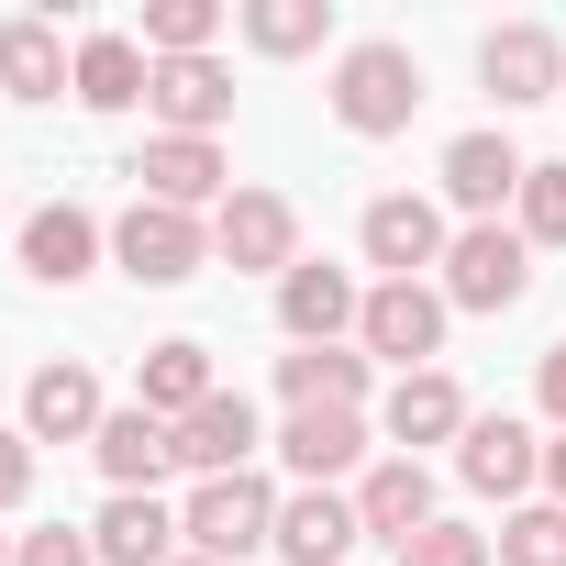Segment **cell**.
I'll list each match as a JSON object with an SVG mask.
<instances>
[{"label": "cell", "instance_id": "cell-1", "mask_svg": "<svg viewBox=\"0 0 566 566\" xmlns=\"http://www.w3.org/2000/svg\"><path fill=\"white\" fill-rule=\"evenodd\" d=\"M411 112H422V56L400 34H356L334 56V123L367 134V145H389V134H411Z\"/></svg>", "mask_w": 566, "mask_h": 566}, {"label": "cell", "instance_id": "cell-2", "mask_svg": "<svg viewBox=\"0 0 566 566\" xmlns=\"http://www.w3.org/2000/svg\"><path fill=\"white\" fill-rule=\"evenodd\" d=\"M178 544L189 555H211V566H244V555H266L277 544V489L244 467V478H200L189 500H178Z\"/></svg>", "mask_w": 566, "mask_h": 566}, {"label": "cell", "instance_id": "cell-3", "mask_svg": "<svg viewBox=\"0 0 566 566\" xmlns=\"http://www.w3.org/2000/svg\"><path fill=\"white\" fill-rule=\"evenodd\" d=\"M444 290H433V277H378V290H367V312H356V356L367 367H433L444 356Z\"/></svg>", "mask_w": 566, "mask_h": 566}, {"label": "cell", "instance_id": "cell-4", "mask_svg": "<svg viewBox=\"0 0 566 566\" xmlns=\"http://www.w3.org/2000/svg\"><path fill=\"white\" fill-rule=\"evenodd\" d=\"M112 266L134 277V290H189V277L211 266V222L200 211H167V200H134L112 222Z\"/></svg>", "mask_w": 566, "mask_h": 566}, {"label": "cell", "instance_id": "cell-5", "mask_svg": "<svg viewBox=\"0 0 566 566\" xmlns=\"http://www.w3.org/2000/svg\"><path fill=\"white\" fill-rule=\"evenodd\" d=\"M433 290H444V312H511V301L533 290V244H522L511 222H455Z\"/></svg>", "mask_w": 566, "mask_h": 566}, {"label": "cell", "instance_id": "cell-6", "mask_svg": "<svg viewBox=\"0 0 566 566\" xmlns=\"http://www.w3.org/2000/svg\"><path fill=\"white\" fill-rule=\"evenodd\" d=\"M211 255H222L233 277H290V266H301V211L277 200V189H233V200L211 211Z\"/></svg>", "mask_w": 566, "mask_h": 566}, {"label": "cell", "instance_id": "cell-7", "mask_svg": "<svg viewBox=\"0 0 566 566\" xmlns=\"http://www.w3.org/2000/svg\"><path fill=\"white\" fill-rule=\"evenodd\" d=\"M134 200H167V211H222L233 200V167H222V145L211 134H156L145 156H134Z\"/></svg>", "mask_w": 566, "mask_h": 566}, {"label": "cell", "instance_id": "cell-8", "mask_svg": "<svg viewBox=\"0 0 566 566\" xmlns=\"http://www.w3.org/2000/svg\"><path fill=\"white\" fill-rule=\"evenodd\" d=\"M478 78H489V101H500V112L566 101V45H555L544 23H500V34L478 45Z\"/></svg>", "mask_w": 566, "mask_h": 566}, {"label": "cell", "instance_id": "cell-9", "mask_svg": "<svg viewBox=\"0 0 566 566\" xmlns=\"http://www.w3.org/2000/svg\"><path fill=\"white\" fill-rule=\"evenodd\" d=\"M145 112H156V134H211V145H222V123H233V67H222V56H156Z\"/></svg>", "mask_w": 566, "mask_h": 566}, {"label": "cell", "instance_id": "cell-10", "mask_svg": "<svg viewBox=\"0 0 566 566\" xmlns=\"http://www.w3.org/2000/svg\"><path fill=\"white\" fill-rule=\"evenodd\" d=\"M522 178H533V156H522L511 134H489V123L444 145V200H455L467 222H500V211L522 200Z\"/></svg>", "mask_w": 566, "mask_h": 566}, {"label": "cell", "instance_id": "cell-11", "mask_svg": "<svg viewBox=\"0 0 566 566\" xmlns=\"http://www.w3.org/2000/svg\"><path fill=\"white\" fill-rule=\"evenodd\" d=\"M356 244H367V266H378V277H422V266H444V244H455V222H444L433 200H411V189H389V200H367V222H356Z\"/></svg>", "mask_w": 566, "mask_h": 566}, {"label": "cell", "instance_id": "cell-12", "mask_svg": "<svg viewBox=\"0 0 566 566\" xmlns=\"http://www.w3.org/2000/svg\"><path fill=\"white\" fill-rule=\"evenodd\" d=\"M467 389L444 378V367H411V378H389V400H378V433H389V455H422V444H467Z\"/></svg>", "mask_w": 566, "mask_h": 566}, {"label": "cell", "instance_id": "cell-13", "mask_svg": "<svg viewBox=\"0 0 566 566\" xmlns=\"http://www.w3.org/2000/svg\"><path fill=\"white\" fill-rule=\"evenodd\" d=\"M101 255H112V222H101V211H78V200L23 211V277H45V290H78Z\"/></svg>", "mask_w": 566, "mask_h": 566}, {"label": "cell", "instance_id": "cell-14", "mask_svg": "<svg viewBox=\"0 0 566 566\" xmlns=\"http://www.w3.org/2000/svg\"><path fill=\"white\" fill-rule=\"evenodd\" d=\"M356 312H367V290L345 266H323V255H301L290 277H277V334H290V345H345Z\"/></svg>", "mask_w": 566, "mask_h": 566}, {"label": "cell", "instance_id": "cell-15", "mask_svg": "<svg viewBox=\"0 0 566 566\" xmlns=\"http://www.w3.org/2000/svg\"><path fill=\"white\" fill-rule=\"evenodd\" d=\"M455 478H467L478 500H522V489L544 478V433H533V422H511V411H478V422H467V444H455Z\"/></svg>", "mask_w": 566, "mask_h": 566}, {"label": "cell", "instance_id": "cell-16", "mask_svg": "<svg viewBox=\"0 0 566 566\" xmlns=\"http://www.w3.org/2000/svg\"><path fill=\"white\" fill-rule=\"evenodd\" d=\"M101 422H112V400H101V378L78 356L34 367V389H23V433L34 444H101Z\"/></svg>", "mask_w": 566, "mask_h": 566}, {"label": "cell", "instance_id": "cell-17", "mask_svg": "<svg viewBox=\"0 0 566 566\" xmlns=\"http://www.w3.org/2000/svg\"><path fill=\"white\" fill-rule=\"evenodd\" d=\"M178 433V467L189 478H244L255 467V444H266V422H255V400L244 389H222V400H200L189 422H167Z\"/></svg>", "mask_w": 566, "mask_h": 566}, {"label": "cell", "instance_id": "cell-18", "mask_svg": "<svg viewBox=\"0 0 566 566\" xmlns=\"http://www.w3.org/2000/svg\"><path fill=\"white\" fill-rule=\"evenodd\" d=\"M356 522H367V544L433 533V522H444V511H433V467H422V455H378V467L356 478Z\"/></svg>", "mask_w": 566, "mask_h": 566}, {"label": "cell", "instance_id": "cell-19", "mask_svg": "<svg viewBox=\"0 0 566 566\" xmlns=\"http://www.w3.org/2000/svg\"><path fill=\"white\" fill-rule=\"evenodd\" d=\"M90 555H101V566H178L189 544H178V511H167L156 489H112L101 522H90Z\"/></svg>", "mask_w": 566, "mask_h": 566}, {"label": "cell", "instance_id": "cell-20", "mask_svg": "<svg viewBox=\"0 0 566 566\" xmlns=\"http://www.w3.org/2000/svg\"><path fill=\"white\" fill-rule=\"evenodd\" d=\"M277 467H290L301 489H334L367 467V411H290L277 422Z\"/></svg>", "mask_w": 566, "mask_h": 566}, {"label": "cell", "instance_id": "cell-21", "mask_svg": "<svg viewBox=\"0 0 566 566\" xmlns=\"http://www.w3.org/2000/svg\"><path fill=\"white\" fill-rule=\"evenodd\" d=\"M356 544H367V522H356L345 489H290L277 500V555L290 566H345Z\"/></svg>", "mask_w": 566, "mask_h": 566}, {"label": "cell", "instance_id": "cell-22", "mask_svg": "<svg viewBox=\"0 0 566 566\" xmlns=\"http://www.w3.org/2000/svg\"><path fill=\"white\" fill-rule=\"evenodd\" d=\"M78 90V45H56L45 12H12L0 23V101H56Z\"/></svg>", "mask_w": 566, "mask_h": 566}, {"label": "cell", "instance_id": "cell-23", "mask_svg": "<svg viewBox=\"0 0 566 566\" xmlns=\"http://www.w3.org/2000/svg\"><path fill=\"white\" fill-rule=\"evenodd\" d=\"M367 356L356 345H290V356H277V400H290V411H367Z\"/></svg>", "mask_w": 566, "mask_h": 566}, {"label": "cell", "instance_id": "cell-24", "mask_svg": "<svg viewBox=\"0 0 566 566\" xmlns=\"http://www.w3.org/2000/svg\"><path fill=\"white\" fill-rule=\"evenodd\" d=\"M145 78H156V56H145V34H78V112H134L145 101Z\"/></svg>", "mask_w": 566, "mask_h": 566}, {"label": "cell", "instance_id": "cell-25", "mask_svg": "<svg viewBox=\"0 0 566 566\" xmlns=\"http://www.w3.org/2000/svg\"><path fill=\"white\" fill-rule=\"evenodd\" d=\"M134 400L156 411V422H189L200 400H222V378H211V345H145V367H134Z\"/></svg>", "mask_w": 566, "mask_h": 566}, {"label": "cell", "instance_id": "cell-26", "mask_svg": "<svg viewBox=\"0 0 566 566\" xmlns=\"http://www.w3.org/2000/svg\"><path fill=\"white\" fill-rule=\"evenodd\" d=\"M90 455H101V478H112V489H156V478L178 467V433H167L145 400H123V411L101 422V444H90Z\"/></svg>", "mask_w": 566, "mask_h": 566}, {"label": "cell", "instance_id": "cell-27", "mask_svg": "<svg viewBox=\"0 0 566 566\" xmlns=\"http://www.w3.org/2000/svg\"><path fill=\"white\" fill-rule=\"evenodd\" d=\"M244 45L255 56H323L334 45V0H244Z\"/></svg>", "mask_w": 566, "mask_h": 566}, {"label": "cell", "instance_id": "cell-28", "mask_svg": "<svg viewBox=\"0 0 566 566\" xmlns=\"http://www.w3.org/2000/svg\"><path fill=\"white\" fill-rule=\"evenodd\" d=\"M489 555H500V566H566V511H555V500H522V511L489 533Z\"/></svg>", "mask_w": 566, "mask_h": 566}, {"label": "cell", "instance_id": "cell-29", "mask_svg": "<svg viewBox=\"0 0 566 566\" xmlns=\"http://www.w3.org/2000/svg\"><path fill=\"white\" fill-rule=\"evenodd\" d=\"M222 0H145V56H211Z\"/></svg>", "mask_w": 566, "mask_h": 566}, {"label": "cell", "instance_id": "cell-30", "mask_svg": "<svg viewBox=\"0 0 566 566\" xmlns=\"http://www.w3.org/2000/svg\"><path fill=\"white\" fill-rule=\"evenodd\" d=\"M511 233H522V244H566V167H533V178H522Z\"/></svg>", "mask_w": 566, "mask_h": 566}, {"label": "cell", "instance_id": "cell-31", "mask_svg": "<svg viewBox=\"0 0 566 566\" xmlns=\"http://www.w3.org/2000/svg\"><path fill=\"white\" fill-rule=\"evenodd\" d=\"M400 566H489V533L478 522H433V533L400 544Z\"/></svg>", "mask_w": 566, "mask_h": 566}, {"label": "cell", "instance_id": "cell-32", "mask_svg": "<svg viewBox=\"0 0 566 566\" xmlns=\"http://www.w3.org/2000/svg\"><path fill=\"white\" fill-rule=\"evenodd\" d=\"M12 566H101V555H90V533H67V522H56V533H23V555H12Z\"/></svg>", "mask_w": 566, "mask_h": 566}, {"label": "cell", "instance_id": "cell-33", "mask_svg": "<svg viewBox=\"0 0 566 566\" xmlns=\"http://www.w3.org/2000/svg\"><path fill=\"white\" fill-rule=\"evenodd\" d=\"M34 500V433H0V511Z\"/></svg>", "mask_w": 566, "mask_h": 566}, {"label": "cell", "instance_id": "cell-34", "mask_svg": "<svg viewBox=\"0 0 566 566\" xmlns=\"http://www.w3.org/2000/svg\"><path fill=\"white\" fill-rule=\"evenodd\" d=\"M533 400H544V422L566 433V345H544V367H533Z\"/></svg>", "mask_w": 566, "mask_h": 566}, {"label": "cell", "instance_id": "cell-35", "mask_svg": "<svg viewBox=\"0 0 566 566\" xmlns=\"http://www.w3.org/2000/svg\"><path fill=\"white\" fill-rule=\"evenodd\" d=\"M544 500H555V511H566V433H555V444H544Z\"/></svg>", "mask_w": 566, "mask_h": 566}, {"label": "cell", "instance_id": "cell-36", "mask_svg": "<svg viewBox=\"0 0 566 566\" xmlns=\"http://www.w3.org/2000/svg\"><path fill=\"white\" fill-rule=\"evenodd\" d=\"M12 555H23V533H0V566H12Z\"/></svg>", "mask_w": 566, "mask_h": 566}, {"label": "cell", "instance_id": "cell-37", "mask_svg": "<svg viewBox=\"0 0 566 566\" xmlns=\"http://www.w3.org/2000/svg\"><path fill=\"white\" fill-rule=\"evenodd\" d=\"M178 566H211V555H178Z\"/></svg>", "mask_w": 566, "mask_h": 566}]
</instances>
